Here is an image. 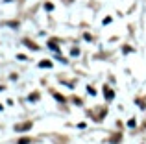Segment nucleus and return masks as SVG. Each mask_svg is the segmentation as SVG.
Masks as SVG:
<instances>
[{"label": "nucleus", "mask_w": 146, "mask_h": 144, "mask_svg": "<svg viewBox=\"0 0 146 144\" xmlns=\"http://www.w3.org/2000/svg\"><path fill=\"white\" fill-rule=\"evenodd\" d=\"M104 94H106L107 100H113V98H115V92L111 89H107V87H104Z\"/></svg>", "instance_id": "nucleus-2"}, {"label": "nucleus", "mask_w": 146, "mask_h": 144, "mask_svg": "<svg viewBox=\"0 0 146 144\" xmlns=\"http://www.w3.org/2000/svg\"><path fill=\"white\" fill-rule=\"evenodd\" d=\"M54 98H56V100H57V102H65V98H63V96H61V94H57V92H56V94H54Z\"/></svg>", "instance_id": "nucleus-5"}, {"label": "nucleus", "mask_w": 146, "mask_h": 144, "mask_svg": "<svg viewBox=\"0 0 146 144\" xmlns=\"http://www.w3.org/2000/svg\"><path fill=\"white\" fill-rule=\"evenodd\" d=\"M32 141H30L28 137H24V139H21V141H19V144H30Z\"/></svg>", "instance_id": "nucleus-4"}, {"label": "nucleus", "mask_w": 146, "mask_h": 144, "mask_svg": "<svg viewBox=\"0 0 146 144\" xmlns=\"http://www.w3.org/2000/svg\"><path fill=\"white\" fill-rule=\"evenodd\" d=\"M32 127V122H26V124H21V126H15V131H24V129H30Z\"/></svg>", "instance_id": "nucleus-1"}, {"label": "nucleus", "mask_w": 146, "mask_h": 144, "mask_svg": "<svg viewBox=\"0 0 146 144\" xmlns=\"http://www.w3.org/2000/svg\"><path fill=\"white\" fill-rule=\"evenodd\" d=\"M39 67H46V69H50V67H52V63H50V61H41Z\"/></svg>", "instance_id": "nucleus-3"}]
</instances>
